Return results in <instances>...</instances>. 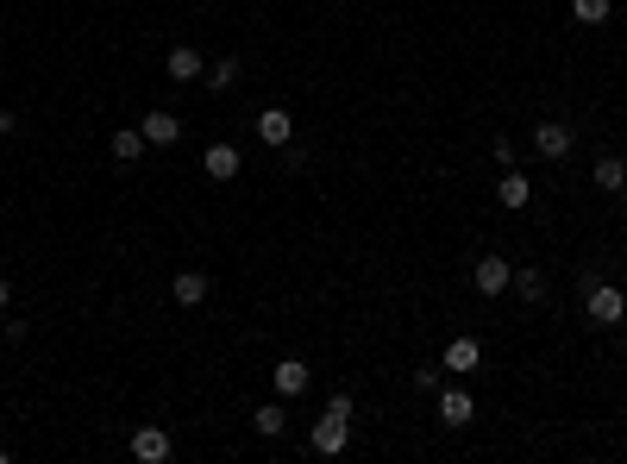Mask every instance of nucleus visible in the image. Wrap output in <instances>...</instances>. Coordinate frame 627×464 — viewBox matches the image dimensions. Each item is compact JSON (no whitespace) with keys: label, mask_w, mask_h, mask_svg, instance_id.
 I'll return each mask as SVG.
<instances>
[{"label":"nucleus","mask_w":627,"mask_h":464,"mask_svg":"<svg viewBox=\"0 0 627 464\" xmlns=\"http://www.w3.org/2000/svg\"><path fill=\"white\" fill-rule=\"evenodd\" d=\"M13 132H19V113H13V107H0V138H13Z\"/></svg>","instance_id":"22"},{"label":"nucleus","mask_w":627,"mask_h":464,"mask_svg":"<svg viewBox=\"0 0 627 464\" xmlns=\"http://www.w3.org/2000/svg\"><path fill=\"white\" fill-rule=\"evenodd\" d=\"M251 132H258L270 151H283V145H295V113H289V107H258Z\"/></svg>","instance_id":"4"},{"label":"nucleus","mask_w":627,"mask_h":464,"mask_svg":"<svg viewBox=\"0 0 627 464\" xmlns=\"http://www.w3.org/2000/svg\"><path fill=\"white\" fill-rule=\"evenodd\" d=\"M170 295H176V308H201V301L214 295V276H207V270H176Z\"/></svg>","instance_id":"7"},{"label":"nucleus","mask_w":627,"mask_h":464,"mask_svg":"<svg viewBox=\"0 0 627 464\" xmlns=\"http://www.w3.org/2000/svg\"><path fill=\"white\" fill-rule=\"evenodd\" d=\"M239 76H245V69H239V57H220V63H207V69H201V82L214 88V95H226V88H239Z\"/></svg>","instance_id":"16"},{"label":"nucleus","mask_w":627,"mask_h":464,"mask_svg":"<svg viewBox=\"0 0 627 464\" xmlns=\"http://www.w3.org/2000/svg\"><path fill=\"white\" fill-rule=\"evenodd\" d=\"M270 383H276V396H308V364H301V358H283V364H276L270 370Z\"/></svg>","instance_id":"14"},{"label":"nucleus","mask_w":627,"mask_h":464,"mask_svg":"<svg viewBox=\"0 0 627 464\" xmlns=\"http://www.w3.org/2000/svg\"><path fill=\"white\" fill-rule=\"evenodd\" d=\"M138 157H145V132L120 126V132H113V164H138Z\"/></svg>","instance_id":"17"},{"label":"nucleus","mask_w":627,"mask_h":464,"mask_svg":"<svg viewBox=\"0 0 627 464\" xmlns=\"http://www.w3.org/2000/svg\"><path fill=\"white\" fill-rule=\"evenodd\" d=\"M201 69H207V57L195 51V44H176V51L164 57V76L170 82H201Z\"/></svg>","instance_id":"13"},{"label":"nucleus","mask_w":627,"mask_h":464,"mask_svg":"<svg viewBox=\"0 0 627 464\" xmlns=\"http://www.w3.org/2000/svg\"><path fill=\"white\" fill-rule=\"evenodd\" d=\"M571 19H577V26H609L615 0H571Z\"/></svg>","instance_id":"18"},{"label":"nucleus","mask_w":627,"mask_h":464,"mask_svg":"<svg viewBox=\"0 0 627 464\" xmlns=\"http://www.w3.org/2000/svg\"><path fill=\"white\" fill-rule=\"evenodd\" d=\"M345 446H352V421H339V414H320V421H314V439H308V452L339 458Z\"/></svg>","instance_id":"5"},{"label":"nucleus","mask_w":627,"mask_h":464,"mask_svg":"<svg viewBox=\"0 0 627 464\" xmlns=\"http://www.w3.org/2000/svg\"><path fill=\"white\" fill-rule=\"evenodd\" d=\"M13 308V283H7V276H0V314H7Z\"/></svg>","instance_id":"23"},{"label":"nucleus","mask_w":627,"mask_h":464,"mask_svg":"<svg viewBox=\"0 0 627 464\" xmlns=\"http://www.w3.org/2000/svg\"><path fill=\"white\" fill-rule=\"evenodd\" d=\"M132 458H138V464H170V458H176L170 427H138V433H132Z\"/></svg>","instance_id":"6"},{"label":"nucleus","mask_w":627,"mask_h":464,"mask_svg":"<svg viewBox=\"0 0 627 464\" xmlns=\"http://www.w3.org/2000/svg\"><path fill=\"white\" fill-rule=\"evenodd\" d=\"M515 289H521V301H546V270L521 264V270H515Z\"/></svg>","instance_id":"20"},{"label":"nucleus","mask_w":627,"mask_h":464,"mask_svg":"<svg viewBox=\"0 0 627 464\" xmlns=\"http://www.w3.org/2000/svg\"><path fill=\"white\" fill-rule=\"evenodd\" d=\"M138 132H145V145H164V151H170L176 138H182V120H176L170 107H151L145 120H138Z\"/></svg>","instance_id":"9"},{"label":"nucleus","mask_w":627,"mask_h":464,"mask_svg":"<svg viewBox=\"0 0 627 464\" xmlns=\"http://www.w3.org/2000/svg\"><path fill=\"white\" fill-rule=\"evenodd\" d=\"M439 421H446V427H471L477 421L471 389H439Z\"/></svg>","instance_id":"11"},{"label":"nucleus","mask_w":627,"mask_h":464,"mask_svg":"<svg viewBox=\"0 0 627 464\" xmlns=\"http://www.w3.org/2000/svg\"><path fill=\"white\" fill-rule=\"evenodd\" d=\"M496 201L508 207V214H521V207L533 201V182H527V170H515V164H508V170H502V182H496Z\"/></svg>","instance_id":"12"},{"label":"nucleus","mask_w":627,"mask_h":464,"mask_svg":"<svg viewBox=\"0 0 627 464\" xmlns=\"http://www.w3.org/2000/svg\"><path fill=\"white\" fill-rule=\"evenodd\" d=\"M483 364V345L471 339V333H458L446 352H439V370H458V377H471V370Z\"/></svg>","instance_id":"10"},{"label":"nucleus","mask_w":627,"mask_h":464,"mask_svg":"<svg viewBox=\"0 0 627 464\" xmlns=\"http://www.w3.org/2000/svg\"><path fill=\"white\" fill-rule=\"evenodd\" d=\"M352 408H358V402L345 396V389H333V396H327V414H339V421H352Z\"/></svg>","instance_id":"21"},{"label":"nucleus","mask_w":627,"mask_h":464,"mask_svg":"<svg viewBox=\"0 0 627 464\" xmlns=\"http://www.w3.org/2000/svg\"><path fill=\"white\" fill-rule=\"evenodd\" d=\"M621 289H627V270H621Z\"/></svg>","instance_id":"24"},{"label":"nucleus","mask_w":627,"mask_h":464,"mask_svg":"<svg viewBox=\"0 0 627 464\" xmlns=\"http://www.w3.org/2000/svg\"><path fill=\"white\" fill-rule=\"evenodd\" d=\"M571 145H577L571 120H540V126H533V151H540L546 164H559V157H571Z\"/></svg>","instance_id":"3"},{"label":"nucleus","mask_w":627,"mask_h":464,"mask_svg":"<svg viewBox=\"0 0 627 464\" xmlns=\"http://www.w3.org/2000/svg\"><path fill=\"white\" fill-rule=\"evenodd\" d=\"M471 283H477V295H508L515 289V264H508L502 251H483V258L471 264Z\"/></svg>","instance_id":"2"},{"label":"nucleus","mask_w":627,"mask_h":464,"mask_svg":"<svg viewBox=\"0 0 627 464\" xmlns=\"http://www.w3.org/2000/svg\"><path fill=\"white\" fill-rule=\"evenodd\" d=\"M584 320L590 327H621L627 320V289L609 276H584Z\"/></svg>","instance_id":"1"},{"label":"nucleus","mask_w":627,"mask_h":464,"mask_svg":"<svg viewBox=\"0 0 627 464\" xmlns=\"http://www.w3.org/2000/svg\"><path fill=\"white\" fill-rule=\"evenodd\" d=\"M251 427H258L264 439H283V427H289V408H283V402H264L258 414H251Z\"/></svg>","instance_id":"19"},{"label":"nucleus","mask_w":627,"mask_h":464,"mask_svg":"<svg viewBox=\"0 0 627 464\" xmlns=\"http://www.w3.org/2000/svg\"><path fill=\"white\" fill-rule=\"evenodd\" d=\"M201 170H207V182H232L239 176V145H232V138H214V145L201 151Z\"/></svg>","instance_id":"8"},{"label":"nucleus","mask_w":627,"mask_h":464,"mask_svg":"<svg viewBox=\"0 0 627 464\" xmlns=\"http://www.w3.org/2000/svg\"><path fill=\"white\" fill-rule=\"evenodd\" d=\"M590 182H596L602 195H621V189H627V164H621L615 151H602V157H596V170H590Z\"/></svg>","instance_id":"15"}]
</instances>
